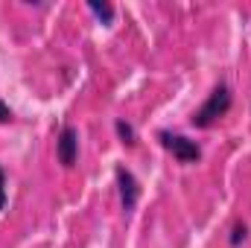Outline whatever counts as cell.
<instances>
[{
	"instance_id": "obj_6",
	"label": "cell",
	"mask_w": 251,
	"mask_h": 248,
	"mask_svg": "<svg viewBox=\"0 0 251 248\" xmlns=\"http://www.w3.org/2000/svg\"><path fill=\"white\" fill-rule=\"evenodd\" d=\"M114 131H117V137H120V143H123V146H134V143H137L134 125L126 123L123 117H120V120H114Z\"/></svg>"
},
{
	"instance_id": "obj_7",
	"label": "cell",
	"mask_w": 251,
	"mask_h": 248,
	"mask_svg": "<svg viewBox=\"0 0 251 248\" xmlns=\"http://www.w3.org/2000/svg\"><path fill=\"white\" fill-rule=\"evenodd\" d=\"M246 237H249V225H246V222H234V228H231V237H228L231 248H240L243 243H246Z\"/></svg>"
},
{
	"instance_id": "obj_8",
	"label": "cell",
	"mask_w": 251,
	"mask_h": 248,
	"mask_svg": "<svg viewBox=\"0 0 251 248\" xmlns=\"http://www.w3.org/2000/svg\"><path fill=\"white\" fill-rule=\"evenodd\" d=\"M6 198H9V190H6V170L0 164V210L6 207Z\"/></svg>"
},
{
	"instance_id": "obj_9",
	"label": "cell",
	"mask_w": 251,
	"mask_h": 248,
	"mask_svg": "<svg viewBox=\"0 0 251 248\" xmlns=\"http://www.w3.org/2000/svg\"><path fill=\"white\" fill-rule=\"evenodd\" d=\"M0 123H3V125H6V123H15V111H12L3 99H0Z\"/></svg>"
},
{
	"instance_id": "obj_3",
	"label": "cell",
	"mask_w": 251,
	"mask_h": 248,
	"mask_svg": "<svg viewBox=\"0 0 251 248\" xmlns=\"http://www.w3.org/2000/svg\"><path fill=\"white\" fill-rule=\"evenodd\" d=\"M56 158L64 170H73L76 161H79V128L70 123H64L59 128V137H56Z\"/></svg>"
},
{
	"instance_id": "obj_1",
	"label": "cell",
	"mask_w": 251,
	"mask_h": 248,
	"mask_svg": "<svg viewBox=\"0 0 251 248\" xmlns=\"http://www.w3.org/2000/svg\"><path fill=\"white\" fill-rule=\"evenodd\" d=\"M231 105H234V94H231V88H228L225 82H219V85L207 94V99L193 111L190 125H193V128H201V131H204V128H213V125L231 111Z\"/></svg>"
},
{
	"instance_id": "obj_5",
	"label": "cell",
	"mask_w": 251,
	"mask_h": 248,
	"mask_svg": "<svg viewBox=\"0 0 251 248\" xmlns=\"http://www.w3.org/2000/svg\"><path fill=\"white\" fill-rule=\"evenodd\" d=\"M88 12L97 15L100 24H114V6L108 0H88Z\"/></svg>"
},
{
	"instance_id": "obj_4",
	"label": "cell",
	"mask_w": 251,
	"mask_h": 248,
	"mask_svg": "<svg viewBox=\"0 0 251 248\" xmlns=\"http://www.w3.org/2000/svg\"><path fill=\"white\" fill-rule=\"evenodd\" d=\"M114 181H117V193H120V207H123L126 213H131L137 207V201H140V181L134 178V173L128 167H123V164H117Z\"/></svg>"
},
{
	"instance_id": "obj_2",
	"label": "cell",
	"mask_w": 251,
	"mask_h": 248,
	"mask_svg": "<svg viewBox=\"0 0 251 248\" xmlns=\"http://www.w3.org/2000/svg\"><path fill=\"white\" fill-rule=\"evenodd\" d=\"M158 140H161V146H164L178 164H199V161H201V146H199L196 140L184 137V134H178V131L161 128V131H158Z\"/></svg>"
}]
</instances>
